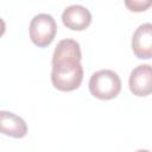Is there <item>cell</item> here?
Returning <instances> with one entry per match:
<instances>
[{
    "instance_id": "1",
    "label": "cell",
    "mask_w": 152,
    "mask_h": 152,
    "mask_svg": "<svg viewBox=\"0 0 152 152\" xmlns=\"http://www.w3.org/2000/svg\"><path fill=\"white\" fill-rule=\"evenodd\" d=\"M81 48L74 39L58 42L52 55L51 82L61 91H71L81 86L83 66L81 64Z\"/></svg>"
},
{
    "instance_id": "8",
    "label": "cell",
    "mask_w": 152,
    "mask_h": 152,
    "mask_svg": "<svg viewBox=\"0 0 152 152\" xmlns=\"http://www.w3.org/2000/svg\"><path fill=\"white\" fill-rule=\"evenodd\" d=\"M125 6L132 12H144L152 6V0H125Z\"/></svg>"
},
{
    "instance_id": "2",
    "label": "cell",
    "mask_w": 152,
    "mask_h": 152,
    "mask_svg": "<svg viewBox=\"0 0 152 152\" xmlns=\"http://www.w3.org/2000/svg\"><path fill=\"white\" fill-rule=\"evenodd\" d=\"M89 90L93 96L100 100H112L121 90V80L119 75L109 69L94 72L89 80Z\"/></svg>"
},
{
    "instance_id": "6",
    "label": "cell",
    "mask_w": 152,
    "mask_h": 152,
    "mask_svg": "<svg viewBox=\"0 0 152 152\" xmlns=\"http://www.w3.org/2000/svg\"><path fill=\"white\" fill-rule=\"evenodd\" d=\"M62 21L72 31H83L91 24V14L84 6L71 5L63 11Z\"/></svg>"
},
{
    "instance_id": "5",
    "label": "cell",
    "mask_w": 152,
    "mask_h": 152,
    "mask_svg": "<svg viewBox=\"0 0 152 152\" xmlns=\"http://www.w3.org/2000/svg\"><path fill=\"white\" fill-rule=\"evenodd\" d=\"M132 50L140 59L152 58V24L145 23L138 26L132 37Z\"/></svg>"
},
{
    "instance_id": "3",
    "label": "cell",
    "mask_w": 152,
    "mask_h": 152,
    "mask_svg": "<svg viewBox=\"0 0 152 152\" xmlns=\"http://www.w3.org/2000/svg\"><path fill=\"white\" fill-rule=\"evenodd\" d=\"M30 38L38 48H45L52 43L57 33V24L52 15L39 13L34 15L30 23Z\"/></svg>"
},
{
    "instance_id": "7",
    "label": "cell",
    "mask_w": 152,
    "mask_h": 152,
    "mask_svg": "<svg viewBox=\"0 0 152 152\" xmlns=\"http://www.w3.org/2000/svg\"><path fill=\"white\" fill-rule=\"evenodd\" d=\"M0 126L1 133L12 138H23L27 133L26 122L18 115L11 112H0Z\"/></svg>"
},
{
    "instance_id": "4",
    "label": "cell",
    "mask_w": 152,
    "mask_h": 152,
    "mask_svg": "<svg viewBox=\"0 0 152 152\" xmlns=\"http://www.w3.org/2000/svg\"><path fill=\"white\" fill-rule=\"evenodd\" d=\"M128 86L135 96L142 97L152 94V65L140 64L134 68L129 75Z\"/></svg>"
}]
</instances>
